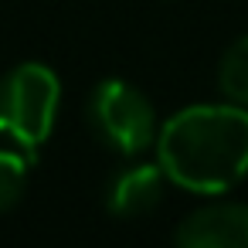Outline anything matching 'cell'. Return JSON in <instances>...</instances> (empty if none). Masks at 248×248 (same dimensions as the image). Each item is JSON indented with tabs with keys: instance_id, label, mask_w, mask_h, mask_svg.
<instances>
[{
	"instance_id": "8992f818",
	"label": "cell",
	"mask_w": 248,
	"mask_h": 248,
	"mask_svg": "<svg viewBox=\"0 0 248 248\" xmlns=\"http://www.w3.org/2000/svg\"><path fill=\"white\" fill-rule=\"evenodd\" d=\"M217 85H221V92H224L228 102L248 109V34L238 38L224 51L221 68H217Z\"/></svg>"
},
{
	"instance_id": "52a82bcc",
	"label": "cell",
	"mask_w": 248,
	"mask_h": 248,
	"mask_svg": "<svg viewBox=\"0 0 248 248\" xmlns=\"http://www.w3.org/2000/svg\"><path fill=\"white\" fill-rule=\"evenodd\" d=\"M28 190V160L14 150H0V214H7Z\"/></svg>"
},
{
	"instance_id": "7a4b0ae2",
	"label": "cell",
	"mask_w": 248,
	"mask_h": 248,
	"mask_svg": "<svg viewBox=\"0 0 248 248\" xmlns=\"http://www.w3.org/2000/svg\"><path fill=\"white\" fill-rule=\"evenodd\" d=\"M62 82L41 62H21L0 75V133L21 150H38L58 119Z\"/></svg>"
},
{
	"instance_id": "277c9868",
	"label": "cell",
	"mask_w": 248,
	"mask_h": 248,
	"mask_svg": "<svg viewBox=\"0 0 248 248\" xmlns=\"http://www.w3.org/2000/svg\"><path fill=\"white\" fill-rule=\"evenodd\" d=\"M173 248H248V204L214 201L190 211L177 224Z\"/></svg>"
},
{
	"instance_id": "3957f363",
	"label": "cell",
	"mask_w": 248,
	"mask_h": 248,
	"mask_svg": "<svg viewBox=\"0 0 248 248\" xmlns=\"http://www.w3.org/2000/svg\"><path fill=\"white\" fill-rule=\"evenodd\" d=\"M89 123L102 143L123 156H140L156 146V109L153 102L123 78H106L89 99Z\"/></svg>"
},
{
	"instance_id": "5b68a950",
	"label": "cell",
	"mask_w": 248,
	"mask_h": 248,
	"mask_svg": "<svg viewBox=\"0 0 248 248\" xmlns=\"http://www.w3.org/2000/svg\"><path fill=\"white\" fill-rule=\"evenodd\" d=\"M167 190V173L160 163H133L123 167L106 187V207L116 217H146L160 207Z\"/></svg>"
},
{
	"instance_id": "6da1fadb",
	"label": "cell",
	"mask_w": 248,
	"mask_h": 248,
	"mask_svg": "<svg viewBox=\"0 0 248 248\" xmlns=\"http://www.w3.org/2000/svg\"><path fill=\"white\" fill-rule=\"evenodd\" d=\"M156 163L167 180L204 197H217L248 177V109L234 102H201L173 112L156 136Z\"/></svg>"
}]
</instances>
